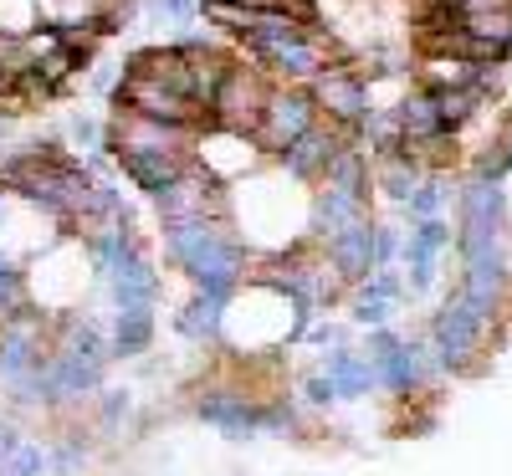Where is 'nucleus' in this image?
<instances>
[{
    "instance_id": "1",
    "label": "nucleus",
    "mask_w": 512,
    "mask_h": 476,
    "mask_svg": "<svg viewBox=\"0 0 512 476\" xmlns=\"http://www.w3.org/2000/svg\"><path fill=\"white\" fill-rule=\"evenodd\" d=\"M159 241H164V267H175L190 282V292L221 297V302H231L246 287L251 262H256V251L241 241L231 215H216V221L159 226Z\"/></svg>"
},
{
    "instance_id": "2",
    "label": "nucleus",
    "mask_w": 512,
    "mask_h": 476,
    "mask_svg": "<svg viewBox=\"0 0 512 476\" xmlns=\"http://www.w3.org/2000/svg\"><path fill=\"white\" fill-rule=\"evenodd\" d=\"M492 338H497V328L482 313H472V302H466L456 287L441 297V308L431 313V323H425V343H431V359L441 364L446 379L482 369Z\"/></svg>"
},
{
    "instance_id": "3",
    "label": "nucleus",
    "mask_w": 512,
    "mask_h": 476,
    "mask_svg": "<svg viewBox=\"0 0 512 476\" xmlns=\"http://www.w3.org/2000/svg\"><path fill=\"white\" fill-rule=\"evenodd\" d=\"M190 415L221 441H262V395L246 379H205L190 389Z\"/></svg>"
},
{
    "instance_id": "4",
    "label": "nucleus",
    "mask_w": 512,
    "mask_h": 476,
    "mask_svg": "<svg viewBox=\"0 0 512 476\" xmlns=\"http://www.w3.org/2000/svg\"><path fill=\"white\" fill-rule=\"evenodd\" d=\"M113 108H128V113H144L154 123H180V128H210V113L180 93L175 82L164 77H149V72H123L118 93H113Z\"/></svg>"
},
{
    "instance_id": "5",
    "label": "nucleus",
    "mask_w": 512,
    "mask_h": 476,
    "mask_svg": "<svg viewBox=\"0 0 512 476\" xmlns=\"http://www.w3.org/2000/svg\"><path fill=\"white\" fill-rule=\"evenodd\" d=\"M246 62L262 67L272 82H297V88H308L323 67L338 62V52H333V36L328 31L303 26V31L287 36V41H272V47H262V52H246Z\"/></svg>"
},
{
    "instance_id": "6",
    "label": "nucleus",
    "mask_w": 512,
    "mask_h": 476,
    "mask_svg": "<svg viewBox=\"0 0 512 476\" xmlns=\"http://www.w3.org/2000/svg\"><path fill=\"white\" fill-rule=\"evenodd\" d=\"M190 159L205 169L216 185H241V180H251L256 169H267L272 159H267V149L256 144L251 134H231V128H200V139H195V149H190Z\"/></svg>"
},
{
    "instance_id": "7",
    "label": "nucleus",
    "mask_w": 512,
    "mask_h": 476,
    "mask_svg": "<svg viewBox=\"0 0 512 476\" xmlns=\"http://www.w3.org/2000/svg\"><path fill=\"white\" fill-rule=\"evenodd\" d=\"M52 343H57V318L41 313L36 302L0 323V389L31 374L41 364V354H52Z\"/></svg>"
},
{
    "instance_id": "8",
    "label": "nucleus",
    "mask_w": 512,
    "mask_h": 476,
    "mask_svg": "<svg viewBox=\"0 0 512 476\" xmlns=\"http://www.w3.org/2000/svg\"><path fill=\"white\" fill-rule=\"evenodd\" d=\"M318 118L323 113H318V103H313L308 88H297V82H272L267 108H262V118H256V134L251 139L267 149V159H277L292 139H303Z\"/></svg>"
},
{
    "instance_id": "9",
    "label": "nucleus",
    "mask_w": 512,
    "mask_h": 476,
    "mask_svg": "<svg viewBox=\"0 0 512 476\" xmlns=\"http://www.w3.org/2000/svg\"><path fill=\"white\" fill-rule=\"evenodd\" d=\"M154 215L159 226H180V221H216V215H231V190L216 185L205 169L190 159L185 175L154 195Z\"/></svg>"
},
{
    "instance_id": "10",
    "label": "nucleus",
    "mask_w": 512,
    "mask_h": 476,
    "mask_svg": "<svg viewBox=\"0 0 512 476\" xmlns=\"http://www.w3.org/2000/svg\"><path fill=\"white\" fill-rule=\"evenodd\" d=\"M267 93H272V77L262 67L231 62L216 98H210V123L231 128V134H256V118H262V108H267Z\"/></svg>"
},
{
    "instance_id": "11",
    "label": "nucleus",
    "mask_w": 512,
    "mask_h": 476,
    "mask_svg": "<svg viewBox=\"0 0 512 476\" xmlns=\"http://www.w3.org/2000/svg\"><path fill=\"white\" fill-rule=\"evenodd\" d=\"M103 292H108V313H128V308H154L164 302V277H159V262L149 256V246H128L118 256V267L103 277Z\"/></svg>"
},
{
    "instance_id": "12",
    "label": "nucleus",
    "mask_w": 512,
    "mask_h": 476,
    "mask_svg": "<svg viewBox=\"0 0 512 476\" xmlns=\"http://www.w3.org/2000/svg\"><path fill=\"white\" fill-rule=\"evenodd\" d=\"M374 369H379V395H390L400 405L420 400L425 389H436L446 379L441 364L431 359V343H425V338H400V349L384 354Z\"/></svg>"
},
{
    "instance_id": "13",
    "label": "nucleus",
    "mask_w": 512,
    "mask_h": 476,
    "mask_svg": "<svg viewBox=\"0 0 512 476\" xmlns=\"http://www.w3.org/2000/svg\"><path fill=\"white\" fill-rule=\"evenodd\" d=\"M103 384H108V359L57 349L52 343V415H62V420L82 415V405H93Z\"/></svg>"
},
{
    "instance_id": "14",
    "label": "nucleus",
    "mask_w": 512,
    "mask_h": 476,
    "mask_svg": "<svg viewBox=\"0 0 512 476\" xmlns=\"http://www.w3.org/2000/svg\"><path fill=\"white\" fill-rule=\"evenodd\" d=\"M349 144H354L349 128H338V123L318 118V123L308 128V134H303V139H292V144H287L272 164L282 169L287 180H297V185H318V180L328 175V164H333L338 154H344Z\"/></svg>"
},
{
    "instance_id": "15",
    "label": "nucleus",
    "mask_w": 512,
    "mask_h": 476,
    "mask_svg": "<svg viewBox=\"0 0 512 476\" xmlns=\"http://www.w3.org/2000/svg\"><path fill=\"white\" fill-rule=\"evenodd\" d=\"M308 93H313L318 113H323L328 123H338V128H349V134L359 128V118L374 108V103H369V82H364V72L349 67V62L323 67V72L308 82Z\"/></svg>"
},
{
    "instance_id": "16",
    "label": "nucleus",
    "mask_w": 512,
    "mask_h": 476,
    "mask_svg": "<svg viewBox=\"0 0 512 476\" xmlns=\"http://www.w3.org/2000/svg\"><path fill=\"white\" fill-rule=\"evenodd\" d=\"M354 221H369V190H349V185H328L318 180L308 195V241H328Z\"/></svg>"
},
{
    "instance_id": "17",
    "label": "nucleus",
    "mask_w": 512,
    "mask_h": 476,
    "mask_svg": "<svg viewBox=\"0 0 512 476\" xmlns=\"http://www.w3.org/2000/svg\"><path fill=\"white\" fill-rule=\"evenodd\" d=\"M185 164H190V154H175V149H128V154H118V175L139 195L154 200L159 190H169L185 175Z\"/></svg>"
},
{
    "instance_id": "18",
    "label": "nucleus",
    "mask_w": 512,
    "mask_h": 476,
    "mask_svg": "<svg viewBox=\"0 0 512 476\" xmlns=\"http://www.w3.org/2000/svg\"><path fill=\"white\" fill-rule=\"evenodd\" d=\"M323 256H328L333 272L344 277L349 287H359V282L374 272V215H369V221L344 226L338 236H328V241H323Z\"/></svg>"
},
{
    "instance_id": "19",
    "label": "nucleus",
    "mask_w": 512,
    "mask_h": 476,
    "mask_svg": "<svg viewBox=\"0 0 512 476\" xmlns=\"http://www.w3.org/2000/svg\"><path fill=\"white\" fill-rule=\"evenodd\" d=\"M318 369L333 379V389H338V400H344V405H359V400L379 395V369L359 354V343L333 349V354H318Z\"/></svg>"
},
{
    "instance_id": "20",
    "label": "nucleus",
    "mask_w": 512,
    "mask_h": 476,
    "mask_svg": "<svg viewBox=\"0 0 512 476\" xmlns=\"http://www.w3.org/2000/svg\"><path fill=\"white\" fill-rule=\"evenodd\" d=\"M226 308L231 302L221 297H205V292H190L175 318H169V328H175V338L195 343V349H221V323H226Z\"/></svg>"
},
{
    "instance_id": "21",
    "label": "nucleus",
    "mask_w": 512,
    "mask_h": 476,
    "mask_svg": "<svg viewBox=\"0 0 512 476\" xmlns=\"http://www.w3.org/2000/svg\"><path fill=\"white\" fill-rule=\"evenodd\" d=\"M395 118H400V144L405 149H420L431 139H446V123H441V103L431 88H410L400 103H395Z\"/></svg>"
},
{
    "instance_id": "22",
    "label": "nucleus",
    "mask_w": 512,
    "mask_h": 476,
    "mask_svg": "<svg viewBox=\"0 0 512 476\" xmlns=\"http://www.w3.org/2000/svg\"><path fill=\"white\" fill-rule=\"evenodd\" d=\"M456 226H507V185L472 175L456 190Z\"/></svg>"
},
{
    "instance_id": "23",
    "label": "nucleus",
    "mask_w": 512,
    "mask_h": 476,
    "mask_svg": "<svg viewBox=\"0 0 512 476\" xmlns=\"http://www.w3.org/2000/svg\"><path fill=\"white\" fill-rule=\"evenodd\" d=\"M154 333H159V318L154 308H128V313H108V349H113V364L123 359H144L154 349Z\"/></svg>"
},
{
    "instance_id": "24",
    "label": "nucleus",
    "mask_w": 512,
    "mask_h": 476,
    "mask_svg": "<svg viewBox=\"0 0 512 476\" xmlns=\"http://www.w3.org/2000/svg\"><path fill=\"white\" fill-rule=\"evenodd\" d=\"M308 430H313V415L297 405V395H287V389L262 395V436H272V441H308Z\"/></svg>"
},
{
    "instance_id": "25",
    "label": "nucleus",
    "mask_w": 512,
    "mask_h": 476,
    "mask_svg": "<svg viewBox=\"0 0 512 476\" xmlns=\"http://www.w3.org/2000/svg\"><path fill=\"white\" fill-rule=\"evenodd\" d=\"M420 180H425V164H420L410 149H395V154H379V159H374V185L390 195L395 205H405Z\"/></svg>"
},
{
    "instance_id": "26",
    "label": "nucleus",
    "mask_w": 512,
    "mask_h": 476,
    "mask_svg": "<svg viewBox=\"0 0 512 476\" xmlns=\"http://www.w3.org/2000/svg\"><path fill=\"white\" fill-rule=\"evenodd\" d=\"M88 415H93V425L103 430V441H118L123 430H128V420H134V389L103 384L98 395H93V405H88Z\"/></svg>"
},
{
    "instance_id": "27",
    "label": "nucleus",
    "mask_w": 512,
    "mask_h": 476,
    "mask_svg": "<svg viewBox=\"0 0 512 476\" xmlns=\"http://www.w3.org/2000/svg\"><path fill=\"white\" fill-rule=\"evenodd\" d=\"M472 77H477V62H472V57L425 52V62H420V88H431V93H446V88H472Z\"/></svg>"
},
{
    "instance_id": "28",
    "label": "nucleus",
    "mask_w": 512,
    "mask_h": 476,
    "mask_svg": "<svg viewBox=\"0 0 512 476\" xmlns=\"http://www.w3.org/2000/svg\"><path fill=\"white\" fill-rule=\"evenodd\" d=\"M88 466H93V436H82L77 425H67L47 446V476H82Z\"/></svg>"
},
{
    "instance_id": "29",
    "label": "nucleus",
    "mask_w": 512,
    "mask_h": 476,
    "mask_svg": "<svg viewBox=\"0 0 512 476\" xmlns=\"http://www.w3.org/2000/svg\"><path fill=\"white\" fill-rule=\"evenodd\" d=\"M446 200H451V180L441 175V169H425V180L410 190V200L400 205L410 221H436V215H446Z\"/></svg>"
},
{
    "instance_id": "30",
    "label": "nucleus",
    "mask_w": 512,
    "mask_h": 476,
    "mask_svg": "<svg viewBox=\"0 0 512 476\" xmlns=\"http://www.w3.org/2000/svg\"><path fill=\"white\" fill-rule=\"evenodd\" d=\"M31 308V287H26V262L11 251H0V323Z\"/></svg>"
},
{
    "instance_id": "31",
    "label": "nucleus",
    "mask_w": 512,
    "mask_h": 476,
    "mask_svg": "<svg viewBox=\"0 0 512 476\" xmlns=\"http://www.w3.org/2000/svg\"><path fill=\"white\" fill-rule=\"evenodd\" d=\"M395 302H384V297H374V292H364V287H349V297H344V318H349V328H384V323H395Z\"/></svg>"
},
{
    "instance_id": "32",
    "label": "nucleus",
    "mask_w": 512,
    "mask_h": 476,
    "mask_svg": "<svg viewBox=\"0 0 512 476\" xmlns=\"http://www.w3.org/2000/svg\"><path fill=\"white\" fill-rule=\"evenodd\" d=\"M47 26L41 0H0V41H26Z\"/></svg>"
},
{
    "instance_id": "33",
    "label": "nucleus",
    "mask_w": 512,
    "mask_h": 476,
    "mask_svg": "<svg viewBox=\"0 0 512 476\" xmlns=\"http://www.w3.org/2000/svg\"><path fill=\"white\" fill-rule=\"evenodd\" d=\"M292 395H297V405H303L308 415H328L333 405H344L338 400V389H333V379L313 364V369H303L297 374V384H292Z\"/></svg>"
},
{
    "instance_id": "34",
    "label": "nucleus",
    "mask_w": 512,
    "mask_h": 476,
    "mask_svg": "<svg viewBox=\"0 0 512 476\" xmlns=\"http://www.w3.org/2000/svg\"><path fill=\"white\" fill-rule=\"evenodd\" d=\"M436 103H441V123H446V134H461V128L482 113V98H477L472 88H446V93H436Z\"/></svg>"
},
{
    "instance_id": "35",
    "label": "nucleus",
    "mask_w": 512,
    "mask_h": 476,
    "mask_svg": "<svg viewBox=\"0 0 512 476\" xmlns=\"http://www.w3.org/2000/svg\"><path fill=\"white\" fill-rule=\"evenodd\" d=\"M303 343H308L313 354H333V349H349V343H354V328H349V318H328L323 313V318L308 323Z\"/></svg>"
},
{
    "instance_id": "36",
    "label": "nucleus",
    "mask_w": 512,
    "mask_h": 476,
    "mask_svg": "<svg viewBox=\"0 0 512 476\" xmlns=\"http://www.w3.org/2000/svg\"><path fill=\"white\" fill-rule=\"evenodd\" d=\"M103 139H108V123H98V118H93L88 108L67 118V144H72V149L93 154V149H103Z\"/></svg>"
},
{
    "instance_id": "37",
    "label": "nucleus",
    "mask_w": 512,
    "mask_h": 476,
    "mask_svg": "<svg viewBox=\"0 0 512 476\" xmlns=\"http://www.w3.org/2000/svg\"><path fill=\"white\" fill-rule=\"evenodd\" d=\"M359 287L374 292V297H384V302H395V308H405V302H410V292H405V272H400V267H374Z\"/></svg>"
},
{
    "instance_id": "38",
    "label": "nucleus",
    "mask_w": 512,
    "mask_h": 476,
    "mask_svg": "<svg viewBox=\"0 0 512 476\" xmlns=\"http://www.w3.org/2000/svg\"><path fill=\"white\" fill-rule=\"evenodd\" d=\"M400 338H405V333H400L395 323H384V328H364V333H359V354H364L369 364H379L384 354H395V349H400Z\"/></svg>"
},
{
    "instance_id": "39",
    "label": "nucleus",
    "mask_w": 512,
    "mask_h": 476,
    "mask_svg": "<svg viewBox=\"0 0 512 476\" xmlns=\"http://www.w3.org/2000/svg\"><path fill=\"white\" fill-rule=\"evenodd\" d=\"M400 251H405V231L374 221V267H400Z\"/></svg>"
},
{
    "instance_id": "40",
    "label": "nucleus",
    "mask_w": 512,
    "mask_h": 476,
    "mask_svg": "<svg viewBox=\"0 0 512 476\" xmlns=\"http://www.w3.org/2000/svg\"><path fill=\"white\" fill-rule=\"evenodd\" d=\"M200 16V0H149V21H175L190 26Z\"/></svg>"
},
{
    "instance_id": "41",
    "label": "nucleus",
    "mask_w": 512,
    "mask_h": 476,
    "mask_svg": "<svg viewBox=\"0 0 512 476\" xmlns=\"http://www.w3.org/2000/svg\"><path fill=\"white\" fill-rule=\"evenodd\" d=\"M0 98L11 103V113H26V108H21V98H16V77H11L6 67H0Z\"/></svg>"
},
{
    "instance_id": "42",
    "label": "nucleus",
    "mask_w": 512,
    "mask_h": 476,
    "mask_svg": "<svg viewBox=\"0 0 512 476\" xmlns=\"http://www.w3.org/2000/svg\"><path fill=\"white\" fill-rule=\"evenodd\" d=\"M425 6H441V11H461L466 0H425Z\"/></svg>"
}]
</instances>
